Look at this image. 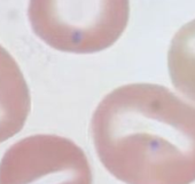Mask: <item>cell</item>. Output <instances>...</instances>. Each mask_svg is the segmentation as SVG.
I'll return each mask as SVG.
<instances>
[{"label":"cell","instance_id":"obj_5","mask_svg":"<svg viewBox=\"0 0 195 184\" xmlns=\"http://www.w3.org/2000/svg\"><path fill=\"white\" fill-rule=\"evenodd\" d=\"M168 69L173 86L195 102V18L181 26L172 38Z\"/></svg>","mask_w":195,"mask_h":184},{"label":"cell","instance_id":"obj_2","mask_svg":"<svg viewBox=\"0 0 195 184\" xmlns=\"http://www.w3.org/2000/svg\"><path fill=\"white\" fill-rule=\"evenodd\" d=\"M129 0H29L33 32L49 47L92 54L113 46L125 30Z\"/></svg>","mask_w":195,"mask_h":184},{"label":"cell","instance_id":"obj_4","mask_svg":"<svg viewBox=\"0 0 195 184\" xmlns=\"http://www.w3.org/2000/svg\"><path fill=\"white\" fill-rule=\"evenodd\" d=\"M31 109V97L22 71L0 45V143L21 132Z\"/></svg>","mask_w":195,"mask_h":184},{"label":"cell","instance_id":"obj_1","mask_svg":"<svg viewBox=\"0 0 195 184\" xmlns=\"http://www.w3.org/2000/svg\"><path fill=\"white\" fill-rule=\"evenodd\" d=\"M91 129L100 161L121 182L195 181V105L166 87H118L96 106Z\"/></svg>","mask_w":195,"mask_h":184},{"label":"cell","instance_id":"obj_3","mask_svg":"<svg viewBox=\"0 0 195 184\" xmlns=\"http://www.w3.org/2000/svg\"><path fill=\"white\" fill-rule=\"evenodd\" d=\"M84 151L69 138L37 134L9 146L0 161V184H92Z\"/></svg>","mask_w":195,"mask_h":184}]
</instances>
